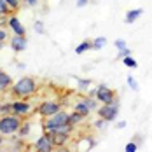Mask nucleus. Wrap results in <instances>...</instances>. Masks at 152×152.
Here are the masks:
<instances>
[{"mask_svg": "<svg viewBox=\"0 0 152 152\" xmlns=\"http://www.w3.org/2000/svg\"><path fill=\"white\" fill-rule=\"evenodd\" d=\"M11 93L16 98H31L37 93V80L33 77H21L11 86Z\"/></svg>", "mask_w": 152, "mask_h": 152, "instance_id": "f257e3e1", "label": "nucleus"}, {"mask_svg": "<svg viewBox=\"0 0 152 152\" xmlns=\"http://www.w3.org/2000/svg\"><path fill=\"white\" fill-rule=\"evenodd\" d=\"M23 124V117L16 115V114H5V115H0V133L4 137H16L19 128Z\"/></svg>", "mask_w": 152, "mask_h": 152, "instance_id": "f03ea898", "label": "nucleus"}, {"mask_svg": "<svg viewBox=\"0 0 152 152\" xmlns=\"http://www.w3.org/2000/svg\"><path fill=\"white\" fill-rule=\"evenodd\" d=\"M119 110H121V100H119V96H115L110 103H102V107H98L96 114H98V117H102L105 121L114 122L119 115Z\"/></svg>", "mask_w": 152, "mask_h": 152, "instance_id": "7ed1b4c3", "label": "nucleus"}, {"mask_svg": "<svg viewBox=\"0 0 152 152\" xmlns=\"http://www.w3.org/2000/svg\"><path fill=\"white\" fill-rule=\"evenodd\" d=\"M68 112L66 110H63L61 108L60 112H56L54 115H49V117H46L44 119V122H42V129L44 131H53L54 128H58V126H61V124H66L68 122Z\"/></svg>", "mask_w": 152, "mask_h": 152, "instance_id": "20e7f679", "label": "nucleus"}, {"mask_svg": "<svg viewBox=\"0 0 152 152\" xmlns=\"http://www.w3.org/2000/svg\"><path fill=\"white\" fill-rule=\"evenodd\" d=\"M37 107H33L28 98H16L12 100V114L19 115V117H28L35 112Z\"/></svg>", "mask_w": 152, "mask_h": 152, "instance_id": "39448f33", "label": "nucleus"}, {"mask_svg": "<svg viewBox=\"0 0 152 152\" xmlns=\"http://www.w3.org/2000/svg\"><path fill=\"white\" fill-rule=\"evenodd\" d=\"M61 110V103L60 102H56V100H44V102H40L37 108H35V112L40 115V117H49V115H54L56 112H60Z\"/></svg>", "mask_w": 152, "mask_h": 152, "instance_id": "423d86ee", "label": "nucleus"}, {"mask_svg": "<svg viewBox=\"0 0 152 152\" xmlns=\"http://www.w3.org/2000/svg\"><path fill=\"white\" fill-rule=\"evenodd\" d=\"M33 149L39 152H53L56 147L53 143V138H51V131H44L40 137L35 140L33 143Z\"/></svg>", "mask_w": 152, "mask_h": 152, "instance_id": "0eeeda50", "label": "nucleus"}, {"mask_svg": "<svg viewBox=\"0 0 152 152\" xmlns=\"http://www.w3.org/2000/svg\"><path fill=\"white\" fill-rule=\"evenodd\" d=\"M96 94H94V98L100 102V103H110L117 94H115V91L114 89H110L108 86H105V84H98L96 88Z\"/></svg>", "mask_w": 152, "mask_h": 152, "instance_id": "6e6552de", "label": "nucleus"}, {"mask_svg": "<svg viewBox=\"0 0 152 152\" xmlns=\"http://www.w3.org/2000/svg\"><path fill=\"white\" fill-rule=\"evenodd\" d=\"M7 28L12 31V35H25L26 33V30H25V26H23V23L19 21V18L14 14L7 16Z\"/></svg>", "mask_w": 152, "mask_h": 152, "instance_id": "1a4fd4ad", "label": "nucleus"}, {"mask_svg": "<svg viewBox=\"0 0 152 152\" xmlns=\"http://www.w3.org/2000/svg\"><path fill=\"white\" fill-rule=\"evenodd\" d=\"M9 44H11V49L14 53H23L28 47V39H26V35H12Z\"/></svg>", "mask_w": 152, "mask_h": 152, "instance_id": "9d476101", "label": "nucleus"}, {"mask_svg": "<svg viewBox=\"0 0 152 152\" xmlns=\"http://www.w3.org/2000/svg\"><path fill=\"white\" fill-rule=\"evenodd\" d=\"M51 138L54 147H65L70 140V133H58V131H51Z\"/></svg>", "mask_w": 152, "mask_h": 152, "instance_id": "9b49d317", "label": "nucleus"}, {"mask_svg": "<svg viewBox=\"0 0 152 152\" xmlns=\"http://www.w3.org/2000/svg\"><path fill=\"white\" fill-rule=\"evenodd\" d=\"M114 46H115V49H117V58H119V60H122V58L128 56V54H131V51L128 49L126 42H124L122 39H117V40L114 42Z\"/></svg>", "mask_w": 152, "mask_h": 152, "instance_id": "f8f14e48", "label": "nucleus"}, {"mask_svg": "<svg viewBox=\"0 0 152 152\" xmlns=\"http://www.w3.org/2000/svg\"><path fill=\"white\" fill-rule=\"evenodd\" d=\"M74 110H77V112H80V114H82L84 117H88V115H89V114L93 112L91 108L88 107V103L84 102V98H82V96H80V98L77 100L75 103H74Z\"/></svg>", "mask_w": 152, "mask_h": 152, "instance_id": "ddd939ff", "label": "nucleus"}, {"mask_svg": "<svg viewBox=\"0 0 152 152\" xmlns=\"http://www.w3.org/2000/svg\"><path fill=\"white\" fill-rule=\"evenodd\" d=\"M31 135V122L30 121H23V124H21V128H19V131H18V135H16V137H19V138H23V140H25V138L26 137H30Z\"/></svg>", "mask_w": 152, "mask_h": 152, "instance_id": "4468645a", "label": "nucleus"}, {"mask_svg": "<svg viewBox=\"0 0 152 152\" xmlns=\"http://www.w3.org/2000/svg\"><path fill=\"white\" fill-rule=\"evenodd\" d=\"M84 119H86V117H84L80 112H77V110L70 112V115H68V122H70L74 128H75L77 124H82V122H84Z\"/></svg>", "mask_w": 152, "mask_h": 152, "instance_id": "2eb2a0df", "label": "nucleus"}, {"mask_svg": "<svg viewBox=\"0 0 152 152\" xmlns=\"http://www.w3.org/2000/svg\"><path fill=\"white\" fill-rule=\"evenodd\" d=\"M77 80V91H89L91 88V79H82V77H75Z\"/></svg>", "mask_w": 152, "mask_h": 152, "instance_id": "dca6fc26", "label": "nucleus"}, {"mask_svg": "<svg viewBox=\"0 0 152 152\" xmlns=\"http://www.w3.org/2000/svg\"><path fill=\"white\" fill-rule=\"evenodd\" d=\"M143 14V11L142 9H131V11H128L126 12V23H135V21H138V18Z\"/></svg>", "mask_w": 152, "mask_h": 152, "instance_id": "f3484780", "label": "nucleus"}, {"mask_svg": "<svg viewBox=\"0 0 152 152\" xmlns=\"http://www.w3.org/2000/svg\"><path fill=\"white\" fill-rule=\"evenodd\" d=\"M12 86V77L9 74H2L0 75V91H5Z\"/></svg>", "mask_w": 152, "mask_h": 152, "instance_id": "a211bd4d", "label": "nucleus"}, {"mask_svg": "<svg viewBox=\"0 0 152 152\" xmlns=\"http://www.w3.org/2000/svg\"><path fill=\"white\" fill-rule=\"evenodd\" d=\"M12 14V9L7 5L5 0H0V19H7V16Z\"/></svg>", "mask_w": 152, "mask_h": 152, "instance_id": "6ab92c4d", "label": "nucleus"}, {"mask_svg": "<svg viewBox=\"0 0 152 152\" xmlns=\"http://www.w3.org/2000/svg\"><path fill=\"white\" fill-rule=\"evenodd\" d=\"M89 49H93V42H89V40H82V42L75 47V54H84V53L89 51Z\"/></svg>", "mask_w": 152, "mask_h": 152, "instance_id": "aec40b11", "label": "nucleus"}, {"mask_svg": "<svg viewBox=\"0 0 152 152\" xmlns=\"http://www.w3.org/2000/svg\"><path fill=\"white\" fill-rule=\"evenodd\" d=\"M122 63H124V66H128V68H138L137 60H135V58H133L131 54L124 56V58H122Z\"/></svg>", "mask_w": 152, "mask_h": 152, "instance_id": "412c9836", "label": "nucleus"}, {"mask_svg": "<svg viewBox=\"0 0 152 152\" xmlns=\"http://www.w3.org/2000/svg\"><path fill=\"white\" fill-rule=\"evenodd\" d=\"M11 112H12V102H4V103H0V115L11 114Z\"/></svg>", "mask_w": 152, "mask_h": 152, "instance_id": "4be33fe9", "label": "nucleus"}, {"mask_svg": "<svg viewBox=\"0 0 152 152\" xmlns=\"http://www.w3.org/2000/svg\"><path fill=\"white\" fill-rule=\"evenodd\" d=\"M107 44V39L105 37H96L94 40H93V49H103Z\"/></svg>", "mask_w": 152, "mask_h": 152, "instance_id": "5701e85b", "label": "nucleus"}, {"mask_svg": "<svg viewBox=\"0 0 152 152\" xmlns=\"http://www.w3.org/2000/svg\"><path fill=\"white\" fill-rule=\"evenodd\" d=\"M107 124H108V121L102 119V117H100V119H96V121L93 122V126H94L96 129H105V128H107Z\"/></svg>", "mask_w": 152, "mask_h": 152, "instance_id": "b1692460", "label": "nucleus"}, {"mask_svg": "<svg viewBox=\"0 0 152 152\" xmlns=\"http://www.w3.org/2000/svg\"><path fill=\"white\" fill-rule=\"evenodd\" d=\"M5 2H7V5H9L12 11H18V9L21 7V2H23V0H5Z\"/></svg>", "mask_w": 152, "mask_h": 152, "instance_id": "393cba45", "label": "nucleus"}, {"mask_svg": "<svg viewBox=\"0 0 152 152\" xmlns=\"http://www.w3.org/2000/svg\"><path fill=\"white\" fill-rule=\"evenodd\" d=\"M140 147H138L137 142H129V143H126V147H124V151L126 152H137Z\"/></svg>", "mask_w": 152, "mask_h": 152, "instance_id": "a878e982", "label": "nucleus"}, {"mask_svg": "<svg viewBox=\"0 0 152 152\" xmlns=\"http://www.w3.org/2000/svg\"><path fill=\"white\" fill-rule=\"evenodd\" d=\"M33 28H35V31H37L39 35H44V31H46V28H44V23H42V21H35Z\"/></svg>", "mask_w": 152, "mask_h": 152, "instance_id": "bb28decb", "label": "nucleus"}, {"mask_svg": "<svg viewBox=\"0 0 152 152\" xmlns=\"http://www.w3.org/2000/svg\"><path fill=\"white\" fill-rule=\"evenodd\" d=\"M128 86H129L133 91H138V82L135 80V77L133 75H128Z\"/></svg>", "mask_w": 152, "mask_h": 152, "instance_id": "cd10ccee", "label": "nucleus"}, {"mask_svg": "<svg viewBox=\"0 0 152 152\" xmlns=\"http://www.w3.org/2000/svg\"><path fill=\"white\" fill-rule=\"evenodd\" d=\"M5 40H7V30L0 28V42H5Z\"/></svg>", "mask_w": 152, "mask_h": 152, "instance_id": "c85d7f7f", "label": "nucleus"}, {"mask_svg": "<svg viewBox=\"0 0 152 152\" xmlns=\"http://www.w3.org/2000/svg\"><path fill=\"white\" fill-rule=\"evenodd\" d=\"M23 4L28 5V7H35V5L39 4V0H23Z\"/></svg>", "mask_w": 152, "mask_h": 152, "instance_id": "c756f323", "label": "nucleus"}, {"mask_svg": "<svg viewBox=\"0 0 152 152\" xmlns=\"http://www.w3.org/2000/svg\"><path fill=\"white\" fill-rule=\"evenodd\" d=\"M89 0H77V7H86Z\"/></svg>", "mask_w": 152, "mask_h": 152, "instance_id": "7c9ffc66", "label": "nucleus"}, {"mask_svg": "<svg viewBox=\"0 0 152 152\" xmlns=\"http://www.w3.org/2000/svg\"><path fill=\"white\" fill-rule=\"evenodd\" d=\"M115 128H117V129H122V128H126V121H119V122H115Z\"/></svg>", "mask_w": 152, "mask_h": 152, "instance_id": "2f4dec72", "label": "nucleus"}, {"mask_svg": "<svg viewBox=\"0 0 152 152\" xmlns=\"http://www.w3.org/2000/svg\"><path fill=\"white\" fill-rule=\"evenodd\" d=\"M2 143H4V135L0 133V147H2Z\"/></svg>", "mask_w": 152, "mask_h": 152, "instance_id": "473e14b6", "label": "nucleus"}, {"mask_svg": "<svg viewBox=\"0 0 152 152\" xmlns=\"http://www.w3.org/2000/svg\"><path fill=\"white\" fill-rule=\"evenodd\" d=\"M4 44H5V42H0V51H2V49H4Z\"/></svg>", "mask_w": 152, "mask_h": 152, "instance_id": "72a5a7b5", "label": "nucleus"}, {"mask_svg": "<svg viewBox=\"0 0 152 152\" xmlns=\"http://www.w3.org/2000/svg\"><path fill=\"white\" fill-rule=\"evenodd\" d=\"M2 74H4V72H2V70H0V75H2Z\"/></svg>", "mask_w": 152, "mask_h": 152, "instance_id": "f704fd0d", "label": "nucleus"}]
</instances>
